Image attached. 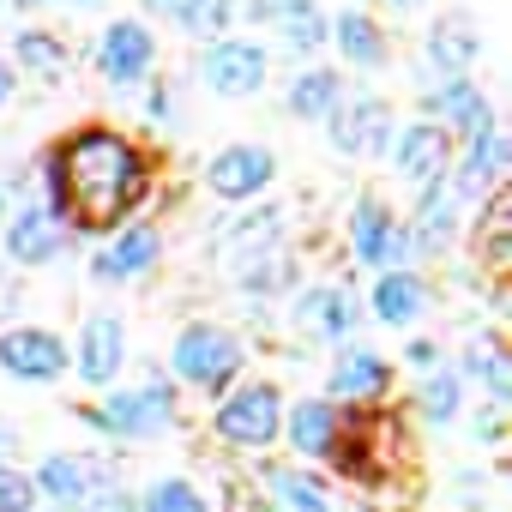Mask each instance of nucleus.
Returning <instances> with one entry per match:
<instances>
[{
    "instance_id": "f257e3e1",
    "label": "nucleus",
    "mask_w": 512,
    "mask_h": 512,
    "mask_svg": "<svg viewBox=\"0 0 512 512\" xmlns=\"http://www.w3.org/2000/svg\"><path fill=\"white\" fill-rule=\"evenodd\" d=\"M43 187H49L43 211L73 241L79 235H109V229L127 223V211H139V199L151 187V163L127 133L79 127L43 157Z\"/></svg>"
},
{
    "instance_id": "f03ea898",
    "label": "nucleus",
    "mask_w": 512,
    "mask_h": 512,
    "mask_svg": "<svg viewBox=\"0 0 512 512\" xmlns=\"http://www.w3.org/2000/svg\"><path fill=\"white\" fill-rule=\"evenodd\" d=\"M241 362H247V356H241V338L223 332L217 320L181 326V332H175V350H169L175 380H187V386H199V392H211V398H223V392L235 386Z\"/></svg>"
},
{
    "instance_id": "7ed1b4c3",
    "label": "nucleus",
    "mask_w": 512,
    "mask_h": 512,
    "mask_svg": "<svg viewBox=\"0 0 512 512\" xmlns=\"http://www.w3.org/2000/svg\"><path fill=\"white\" fill-rule=\"evenodd\" d=\"M211 434L223 446H241V452H260L284 434V392L272 380H247V386H229L211 410Z\"/></svg>"
},
{
    "instance_id": "20e7f679",
    "label": "nucleus",
    "mask_w": 512,
    "mask_h": 512,
    "mask_svg": "<svg viewBox=\"0 0 512 512\" xmlns=\"http://www.w3.org/2000/svg\"><path fill=\"white\" fill-rule=\"evenodd\" d=\"M79 416H85L91 428L115 434V440H151V434H163V428L175 422V386L157 374V380H145L139 392H109L103 404H85Z\"/></svg>"
},
{
    "instance_id": "39448f33",
    "label": "nucleus",
    "mask_w": 512,
    "mask_h": 512,
    "mask_svg": "<svg viewBox=\"0 0 512 512\" xmlns=\"http://www.w3.org/2000/svg\"><path fill=\"white\" fill-rule=\"evenodd\" d=\"M350 253H356V266H368V272H410L416 241H410V223H398L392 205L368 193L350 211Z\"/></svg>"
},
{
    "instance_id": "423d86ee",
    "label": "nucleus",
    "mask_w": 512,
    "mask_h": 512,
    "mask_svg": "<svg viewBox=\"0 0 512 512\" xmlns=\"http://www.w3.org/2000/svg\"><path fill=\"white\" fill-rule=\"evenodd\" d=\"M266 73H272V55L260 49V43H247V37H223V43H205L199 49V85L211 91V97H253L266 85Z\"/></svg>"
},
{
    "instance_id": "0eeeda50",
    "label": "nucleus",
    "mask_w": 512,
    "mask_h": 512,
    "mask_svg": "<svg viewBox=\"0 0 512 512\" xmlns=\"http://www.w3.org/2000/svg\"><path fill=\"white\" fill-rule=\"evenodd\" d=\"M151 67H157L151 31H145L139 19H109L103 37H97V73H103L115 91H133V85L151 79Z\"/></svg>"
},
{
    "instance_id": "6e6552de",
    "label": "nucleus",
    "mask_w": 512,
    "mask_h": 512,
    "mask_svg": "<svg viewBox=\"0 0 512 512\" xmlns=\"http://www.w3.org/2000/svg\"><path fill=\"white\" fill-rule=\"evenodd\" d=\"M0 368L25 386H49L67 374V344L49 326H13V332H0Z\"/></svg>"
},
{
    "instance_id": "1a4fd4ad",
    "label": "nucleus",
    "mask_w": 512,
    "mask_h": 512,
    "mask_svg": "<svg viewBox=\"0 0 512 512\" xmlns=\"http://www.w3.org/2000/svg\"><path fill=\"white\" fill-rule=\"evenodd\" d=\"M278 181V157L266 145H223L211 163H205V187L217 199H253V193H266Z\"/></svg>"
},
{
    "instance_id": "9d476101",
    "label": "nucleus",
    "mask_w": 512,
    "mask_h": 512,
    "mask_svg": "<svg viewBox=\"0 0 512 512\" xmlns=\"http://www.w3.org/2000/svg\"><path fill=\"white\" fill-rule=\"evenodd\" d=\"M326 133L344 157H380L392 145V109L380 97H350L326 115Z\"/></svg>"
},
{
    "instance_id": "9b49d317",
    "label": "nucleus",
    "mask_w": 512,
    "mask_h": 512,
    "mask_svg": "<svg viewBox=\"0 0 512 512\" xmlns=\"http://www.w3.org/2000/svg\"><path fill=\"white\" fill-rule=\"evenodd\" d=\"M67 368H79L85 386H109L127 368V326L115 314H91L79 326V344L67 350Z\"/></svg>"
},
{
    "instance_id": "f8f14e48",
    "label": "nucleus",
    "mask_w": 512,
    "mask_h": 512,
    "mask_svg": "<svg viewBox=\"0 0 512 512\" xmlns=\"http://www.w3.org/2000/svg\"><path fill=\"white\" fill-rule=\"evenodd\" d=\"M386 157H392L398 181H410V187H428L434 175H446V169H452V139H446L434 121H410V127H398V133H392Z\"/></svg>"
},
{
    "instance_id": "ddd939ff",
    "label": "nucleus",
    "mask_w": 512,
    "mask_h": 512,
    "mask_svg": "<svg viewBox=\"0 0 512 512\" xmlns=\"http://www.w3.org/2000/svg\"><path fill=\"white\" fill-rule=\"evenodd\" d=\"M290 314H296V332H308L320 344H338V338H350L362 326V302L344 284H308Z\"/></svg>"
},
{
    "instance_id": "4468645a",
    "label": "nucleus",
    "mask_w": 512,
    "mask_h": 512,
    "mask_svg": "<svg viewBox=\"0 0 512 512\" xmlns=\"http://www.w3.org/2000/svg\"><path fill=\"white\" fill-rule=\"evenodd\" d=\"M157 260H163V235H157V223H121L115 241L91 260V278H97V284H133V278H145Z\"/></svg>"
},
{
    "instance_id": "2eb2a0df",
    "label": "nucleus",
    "mask_w": 512,
    "mask_h": 512,
    "mask_svg": "<svg viewBox=\"0 0 512 512\" xmlns=\"http://www.w3.org/2000/svg\"><path fill=\"white\" fill-rule=\"evenodd\" d=\"M73 247V235L43 211V205H13V223H7V260L13 266H49V260H61V253Z\"/></svg>"
},
{
    "instance_id": "dca6fc26",
    "label": "nucleus",
    "mask_w": 512,
    "mask_h": 512,
    "mask_svg": "<svg viewBox=\"0 0 512 512\" xmlns=\"http://www.w3.org/2000/svg\"><path fill=\"white\" fill-rule=\"evenodd\" d=\"M464 211V187H458V175L446 169V175H434L428 187H422V199H416V223H410V241H416V253H434V247H446L452 235H458V217Z\"/></svg>"
},
{
    "instance_id": "f3484780",
    "label": "nucleus",
    "mask_w": 512,
    "mask_h": 512,
    "mask_svg": "<svg viewBox=\"0 0 512 512\" xmlns=\"http://www.w3.org/2000/svg\"><path fill=\"white\" fill-rule=\"evenodd\" d=\"M278 241H284V211H278V205H260V211H241V217L223 229L217 260H223L229 272H247L253 260L278 253Z\"/></svg>"
},
{
    "instance_id": "a211bd4d",
    "label": "nucleus",
    "mask_w": 512,
    "mask_h": 512,
    "mask_svg": "<svg viewBox=\"0 0 512 512\" xmlns=\"http://www.w3.org/2000/svg\"><path fill=\"white\" fill-rule=\"evenodd\" d=\"M428 115H440L434 127H440L446 139H464V145L494 127V103H488L470 79H440V91L428 97Z\"/></svg>"
},
{
    "instance_id": "6ab92c4d",
    "label": "nucleus",
    "mask_w": 512,
    "mask_h": 512,
    "mask_svg": "<svg viewBox=\"0 0 512 512\" xmlns=\"http://www.w3.org/2000/svg\"><path fill=\"white\" fill-rule=\"evenodd\" d=\"M332 398H356V404H380L386 392H392V362L380 356V350H368V344H344L338 356H332Z\"/></svg>"
},
{
    "instance_id": "aec40b11",
    "label": "nucleus",
    "mask_w": 512,
    "mask_h": 512,
    "mask_svg": "<svg viewBox=\"0 0 512 512\" xmlns=\"http://www.w3.org/2000/svg\"><path fill=\"white\" fill-rule=\"evenodd\" d=\"M476 55H482V31L470 25V13H440L428 25V67L440 79H470Z\"/></svg>"
},
{
    "instance_id": "412c9836",
    "label": "nucleus",
    "mask_w": 512,
    "mask_h": 512,
    "mask_svg": "<svg viewBox=\"0 0 512 512\" xmlns=\"http://www.w3.org/2000/svg\"><path fill=\"white\" fill-rule=\"evenodd\" d=\"M103 470H109V464H91V458H79V452H49V458L37 464V476H31V482H37V500L79 506Z\"/></svg>"
},
{
    "instance_id": "4be33fe9",
    "label": "nucleus",
    "mask_w": 512,
    "mask_h": 512,
    "mask_svg": "<svg viewBox=\"0 0 512 512\" xmlns=\"http://www.w3.org/2000/svg\"><path fill=\"white\" fill-rule=\"evenodd\" d=\"M332 37H338L344 61H350V67H362V73H380V67L392 61V43H386L380 19H374V13H362V7L338 13V19H332Z\"/></svg>"
},
{
    "instance_id": "5701e85b",
    "label": "nucleus",
    "mask_w": 512,
    "mask_h": 512,
    "mask_svg": "<svg viewBox=\"0 0 512 512\" xmlns=\"http://www.w3.org/2000/svg\"><path fill=\"white\" fill-rule=\"evenodd\" d=\"M428 302H434V290H428L416 272H380V284H374V296H368V308H374L380 326H410V320L428 314Z\"/></svg>"
},
{
    "instance_id": "b1692460",
    "label": "nucleus",
    "mask_w": 512,
    "mask_h": 512,
    "mask_svg": "<svg viewBox=\"0 0 512 512\" xmlns=\"http://www.w3.org/2000/svg\"><path fill=\"white\" fill-rule=\"evenodd\" d=\"M506 163H512V139H506L500 127H488L482 139H470V145H464V163H452V175H458V187H464V199H470V193L500 187Z\"/></svg>"
},
{
    "instance_id": "393cba45",
    "label": "nucleus",
    "mask_w": 512,
    "mask_h": 512,
    "mask_svg": "<svg viewBox=\"0 0 512 512\" xmlns=\"http://www.w3.org/2000/svg\"><path fill=\"white\" fill-rule=\"evenodd\" d=\"M338 404L332 398H302L296 410H290V446L302 452V458H332L338 452Z\"/></svg>"
},
{
    "instance_id": "a878e982",
    "label": "nucleus",
    "mask_w": 512,
    "mask_h": 512,
    "mask_svg": "<svg viewBox=\"0 0 512 512\" xmlns=\"http://www.w3.org/2000/svg\"><path fill=\"white\" fill-rule=\"evenodd\" d=\"M290 115L296 121H326L338 103H344V73L338 67H302L296 79H290Z\"/></svg>"
},
{
    "instance_id": "bb28decb",
    "label": "nucleus",
    "mask_w": 512,
    "mask_h": 512,
    "mask_svg": "<svg viewBox=\"0 0 512 512\" xmlns=\"http://www.w3.org/2000/svg\"><path fill=\"white\" fill-rule=\"evenodd\" d=\"M464 374L482 380L494 404L512 398V356H506V344H500L494 332H476V338H470V350H464ZM464 374H458V380H464Z\"/></svg>"
},
{
    "instance_id": "cd10ccee",
    "label": "nucleus",
    "mask_w": 512,
    "mask_h": 512,
    "mask_svg": "<svg viewBox=\"0 0 512 512\" xmlns=\"http://www.w3.org/2000/svg\"><path fill=\"white\" fill-rule=\"evenodd\" d=\"M266 488L278 494V512H332V488H326L314 470L272 464V470H266Z\"/></svg>"
},
{
    "instance_id": "c85d7f7f",
    "label": "nucleus",
    "mask_w": 512,
    "mask_h": 512,
    "mask_svg": "<svg viewBox=\"0 0 512 512\" xmlns=\"http://www.w3.org/2000/svg\"><path fill=\"white\" fill-rule=\"evenodd\" d=\"M181 37H199V43H223L229 25H235V0H175L163 13Z\"/></svg>"
},
{
    "instance_id": "c756f323",
    "label": "nucleus",
    "mask_w": 512,
    "mask_h": 512,
    "mask_svg": "<svg viewBox=\"0 0 512 512\" xmlns=\"http://www.w3.org/2000/svg\"><path fill=\"white\" fill-rule=\"evenodd\" d=\"M13 61L37 79V85H61L67 79V43L55 31H19L13 37Z\"/></svg>"
},
{
    "instance_id": "7c9ffc66",
    "label": "nucleus",
    "mask_w": 512,
    "mask_h": 512,
    "mask_svg": "<svg viewBox=\"0 0 512 512\" xmlns=\"http://www.w3.org/2000/svg\"><path fill=\"white\" fill-rule=\"evenodd\" d=\"M458 404H464V380L458 374H446V368H434V374H422V386H416V416L422 422H452L458 416Z\"/></svg>"
},
{
    "instance_id": "2f4dec72",
    "label": "nucleus",
    "mask_w": 512,
    "mask_h": 512,
    "mask_svg": "<svg viewBox=\"0 0 512 512\" xmlns=\"http://www.w3.org/2000/svg\"><path fill=\"white\" fill-rule=\"evenodd\" d=\"M235 284H241L247 296H278V290L296 284V260L278 247V253H266V260H253L247 272H235Z\"/></svg>"
},
{
    "instance_id": "473e14b6",
    "label": "nucleus",
    "mask_w": 512,
    "mask_h": 512,
    "mask_svg": "<svg viewBox=\"0 0 512 512\" xmlns=\"http://www.w3.org/2000/svg\"><path fill=\"white\" fill-rule=\"evenodd\" d=\"M139 512H211V506H205V494H199L187 476H157V482L145 488Z\"/></svg>"
},
{
    "instance_id": "72a5a7b5",
    "label": "nucleus",
    "mask_w": 512,
    "mask_h": 512,
    "mask_svg": "<svg viewBox=\"0 0 512 512\" xmlns=\"http://www.w3.org/2000/svg\"><path fill=\"white\" fill-rule=\"evenodd\" d=\"M506 235H512V205L494 193L488 211H482V223H476V247H482L488 266H506Z\"/></svg>"
},
{
    "instance_id": "f704fd0d",
    "label": "nucleus",
    "mask_w": 512,
    "mask_h": 512,
    "mask_svg": "<svg viewBox=\"0 0 512 512\" xmlns=\"http://www.w3.org/2000/svg\"><path fill=\"white\" fill-rule=\"evenodd\" d=\"M278 37H284V49H290V55H320V43L332 37V25H326V13L314 7V13H302V19H290V25H284Z\"/></svg>"
},
{
    "instance_id": "c9c22d12",
    "label": "nucleus",
    "mask_w": 512,
    "mask_h": 512,
    "mask_svg": "<svg viewBox=\"0 0 512 512\" xmlns=\"http://www.w3.org/2000/svg\"><path fill=\"white\" fill-rule=\"evenodd\" d=\"M73 512H139V500H133V494L115 482V470H103V476L91 482V494H85Z\"/></svg>"
},
{
    "instance_id": "e433bc0d",
    "label": "nucleus",
    "mask_w": 512,
    "mask_h": 512,
    "mask_svg": "<svg viewBox=\"0 0 512 512\" xmlns=\"http://www.w3.org/2000/svg\"><path fill=\"white\" fill-rule=\"evenodd\" d=\"M320 0H247V19L253 25H272V31H284L290 19H302V13H314Z\"/></svg>"
},
{
    "instance_id": "4c0bfd02",
    "label": "nucleus",
    "mask_w": 512,
    "mask_h": 512,
    "mask_svg": "<svg viewBox=\"0 0 512 512\" xmlns=\"http://www.w3.org/2000/svg\"><path fill=\"white\" fill-rule=\"evenodd\" d=\"M37 506V482L13 464H0V512H31Z\"/></svg>"
},
{
    "instance_id": "58836bf2",
    "label": "nucleus",
    "mask_w": 512,
    "mask_h": 512,
    "mask_svg": "<svg viewBox=\"0 0 512 512\" xmlns=\"http://www.w3.org/2000/svg\"><path fill=\"white\" fill-rule=\"evenodd\" d=\"M404 362H410L416 374H434V368H440V344H434V338H410V344H404Z\"/></svg>"
},
{
    "instance_id": "ea45409f",
    "label": "nucleus",
    "mask_w": 512,
    "mask_h": 512,
    "mask_svg": "<svg viewBox=\"0 0 512 512\" xmlns=\"http://www.w3.org/2000/svg\"><path fill=\"white\" fill-rule=\"evenodd\" d=\"M145 109H151V121H157V127H175V91H169L163 79L151 85V97H145Z\"/></svg>"
},
{
    "instance_id": "a19ab883",
    "label": "nucleus",
    "mask_w": 512,
    "mask_h": 512,
    "mask_svg": "<svg viewBox=\"0 0 512 512\" xmlns=\"http://www.w3.org/2000/svg\"><path fill=\"white\" fill-rule=\"evenodd\" d=\"M13 308H19V278H13L7 266H0V320H7Z\"/></svg>"
},
{
    "instance_id": "79ce46f5",
    "label": "nucleus",
    "mask_w": 512,
    "mask_h": 512,
    "mask_svg": "<svg viewBox=\"0 0 512 512\" xmlns=\"http://www.w3.org/2000/svg\"><path fill=\"white\" fill-rule=\"evenodd\" d=\"M476 440H488V446H494V440H500V404H494V410H482V416H476Z\"/></svg>"
},
{
    "instance_id": "37998d69",
    "label": "nucleus",
    "mask_w": 512,
    "mask_h": 512,
    "mask_svg": "<svg viewBox=\"0 0 512 512\" xmlns=\"http://www.w3.org/2000/svg\"><path fill=\"white\" fill-rule=\"evenodd\" d=\"M13 85H19V73H13L7 61H0V109H7V103H13Z\"/></svg>"
},
{
    "instance_id": "c03bdc74",
    "label": "nucleus",
    "mask_w": 512,
    "mask_h": 512,
    "mask_svg": "<svg viewBox=\"0 0 512 512\" xmlns=\"http://www.w3.org/2000/svg\"><path fill=\"white\" fill-rule=\"evenodd\" d=\"M7 452H13V428H7V422H0V458H7Z\"/></svg>"
},
{
    "instance_id": "a18cd8bd",
    "label": "nucleus",
    "mask_w": 512,
    "mask_h": 512,
    "mask_svg": "<svg viewBox=\"0 0 512 512\" xmlns=\"http://www.w3.org/2000/svg\"><path fill=\"white\" fill-rule=\"evenodd\" d=\"M13 7H25V13H31V7H55V0H13Z\"/></svg>"
},
{
    "instance_id": "49530a36",
    "label": "nucleus",
    "mask_w": 512,
    "mask_h": 512,
    "mask_svg": "<svg viewBox=\"0 0 512 512\" xmlns=\"http://www.w3.org/2000/svg\"><path fill=\"white\" fill-rule=\"evenodd\" d=\"M7 205H13V187H0V217H7Z\"/></svg>"
},
{
    "instance_id": "de8ad7c7",
    "label": "nucleus",
    "mask_w": 512,
    "mask_h": 512,
    "mask_svg": "<svg viewBox=\"0 0 512 512\" xmlns=\"http://www.w3.org/2000/svg\"><path fill=\"white\" fill-rule=\"evenodd\" d=\"M145 7H151V13H169V7H175V0H145Z\"/></svg>"
},
{
    "instance_id": "09e8293b",
    "label": "nucleus",
    "mask_w": 512,
    "mask_h": 512,
    "mask_svg": "<svg viewBox=\"0 0 512 512\" xmlns=\"http://www.w3.org/2000/svg\"><path fill=\"white\" fill-rule=\"evenodd\" d=\"M73 7H103V0H73Z\"/></svg>"
},
{
    "instance_id": "8fccbe9b",
    "label": "nucleus",
    "mask_w": 512,
    "mask_h": 512,
    "mask_svg": "<svg viewBox=\"0 0 512 512\" xmlns=\"http://www.w3.org/2000/svg\"><path fill=\"white\" fill-rule=\"evenodd\" d=\"M392 7H416V0H392Z\"/></svg>"
}]
</instances>
